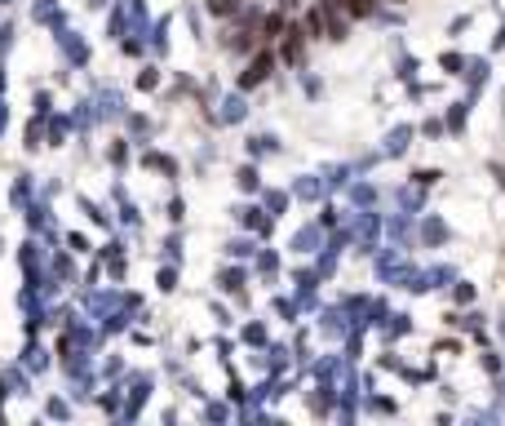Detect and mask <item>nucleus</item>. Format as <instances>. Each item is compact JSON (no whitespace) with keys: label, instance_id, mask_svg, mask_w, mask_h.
I'll return each instance as SVG.
<instances>
[{"label":"nucleus","instance_id":"1","mask_svg":"<svg viewBox=\"0 0 505 426\" xmlns=\"http://www.w3.org/2000/svg\"><path fill=\"white\" fill-rule=\"evenodd\" d=\"M337 5H342L350 18H355V13H368V9H373V0H337Z\"/></svg>","mask_w":505,"mask_h":426},{"label":"nucleus","instance_id":"2","mask_svg":"<svg viewBox=\"0 0 505 426\" xmlns=\"http://www.w3.org/2000/svg\"><path fill=\"white\" fill-rule=\"evenodd\" d=\"M266 67H271V62H266V58H257V62H253V71H248L244 80H248V85H253V80H262V76H266Z\"/></svg>","mask_w":505,"mask_h":426}]
</instances>
